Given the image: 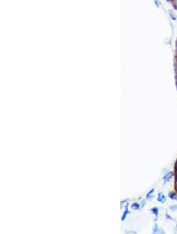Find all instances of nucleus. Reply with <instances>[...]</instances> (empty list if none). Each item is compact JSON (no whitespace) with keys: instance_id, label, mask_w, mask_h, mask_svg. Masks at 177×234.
<instances>
[{"instance_id":"1","label":"nucleus","mask_w":177,"mask_h":234,"mask_svg":"<svg viewBox=\"0 0 177 234\" xmlns=\"http://www.w3.org/2000/svg\"><path fill=\"white\" fill-rule=\"evenodd\" d=\"M172 175H173V173L172 172H169L167 174H165L164 177V184H166L167 182H169L171 180V178H172Z\"/></svg>"},{"instance_id":"2","label":"nucleus","mask_w":177,"mask_h":234,"mask_svg":"<svg viewBox=\"0 0 177 234\" xmlns=\"http://www.w3.org/2000/svg\"><path fill=\"white\" fill-rule=\"evenodd\" d=\"M165 200H166L165 196H164V194L162 192H160L158 194V196H157V200H158L159 202L164 203L165 201Z\"/></svg>"},{"instance_id":"3","label":"nucleus","mask_w":177,"mask_h":234,"mask_svg":"<svg viewBox=\"0 0 177 234\" xmlns=\"http://www.w3.org/2000/svg\"><path fill=\"white\" fill-rule=\"evenodd\" d=\"M164 233V232L162 230V229H159L158 227H157V225H155V226H154V229H153V233Z\"/></svg>"},{"instance_id":"4","label":"nucleus","mask_w":177,"mask_h":234,"mask_svg":"<svg viewBox=\"0 0 177 234\" xmlns=\"http://www.w3.org/2000/svg\"><path fill=\"white\" fill-rule=\"evenodd\" d=\"M153 191H154V189H151V191H149L148 194L146 195V199H148V200H150V199H151V197H152V194L153 193Z\"/></svg>"},{"instance_id":"5","label":"nucleus","mask_w":177,"mask_h":234,"mask_svg":"<svg viewBox=\"0 0 177 234\" xmlns=\"http://www.w3.org/2000/svg\"><path fill=\"white\" fill-rule=\"evenodd\" d=\"M169 198H171L172 200H177V195L174 194V193H170L169 194Z\"/></svg>"},{"instance_id":"6","label":"nucleus","mask_w":177,"mask_h":234,"mask_svg":"<svg viewBox=\"0 0 177 234\" xmlns=\"http://www.w3.org/2000/svg\"><path fill=\"white\" fill-rule=\"evenodd\" d=\"M151 210H152V212H153V214H155V215H156V216L158 215V209H157V207L152 208V209H151Z\"/></svg>"},{"instance_id":"7","label":"nucleus","mask_w":177,"mask_h":234,"mask_svg":"<svg viewBox=\"0 0 177 234\" xmlns=\"http://www.w3.org/2000/svg\"><path fill=\"white\" fill-rule=\"evenodd\" d=\"M172 3L173 6H174V8L176 10H177V0H172Z\"/></svg>"},{"instance_id":"8","label":"nucleus","mask_w":177,"mask_h":234,"mask_svg":"<svg viewBox=\"0 0 177 234\" xmlns=\"http://www.w3.org/2000/svg\"><path fill=\"white\" fill-rule=\"evenodd\" d=\"M132 208L135 209V210H138L139 208V205L138 203H134V204H132Z\"/></svg>"},{"instance_id":"9","label":"nucleus","mask_w":177,"mask_h":234,"mask_svg":"<svg viewBox=\"0 0 177 234\" xmlns=\"http://www.w3.org/2000/svg\"><path fill=\"white\" fill-rule=\"evenodd\" d=\"M127 214H128V210H126L124 211V214H123V217H122V221H124V219H125L126 216H127Z\"/></svg>"},{"instance_id":"10","label":"nucleus","mask_w":177,"mask_h":234,"mask_svg":"<svg viewBox=\"0 0 177 234\" xmlns=\"http://www.w3.org/2000/svg\"><path fill=\"white\" fill-rule=\"evenodd\" d=\"M170 209H171L172 210H177V205H174V206H172V207H170Z\"/></svg>"},{"instance_id":"11","label":"nucleus","mask_w":177,"mask_h":234,"mask_svg":"<svg viewBox=\"0 0 177 234\" xmlns=\"http://www.w3.org/2000/svg\"><path fill=\"white\" fill-rule=\"evenodd\" d=\"M170 16L172 17L173 20H176V17L174 16V14H173V13H172V12H171V13H170Z\"/></svg>"}]
</instances>
